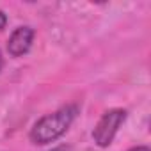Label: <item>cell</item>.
Wrapping results in <instances>:
<instances>
[{
	"label": "cell",
	"instance_id": "3957f363",
	"mask_svg": "<svg viewBox=\"0 0 151 151\" xmlns=\"http://www.w3.org/2000/svg\"><path fill=\"white\" fill-rule=\"evenodd\" d=\"M34 29L32 27H18L13 30V34L9 36V41H7V52L11 57H22L25 55L30 46H32V41H34Z\"/></svg>",
	"mask_w": 151,
	"mask_h": 151
},
{
	"label": "cell",
	"instance_id": "7a4b0ae2",
	"mask_svg": "<svg viewBox=\"0 0 151 151\" xmlns=\"http://www.w3.org/2000/svg\"><path fill=\"white\" fill-rule=\"evenodd\" d=\"M128 112L124 109H110L107 110L100 121L96 123L94 130H93V139L100 147H109L119 130V126L126 121Z\"/></svg>",
	"mask_w": 151,
	"mask_h": 151
},
{
	"label": "cell",
	"instance_id": "6da1fadb",
	"mask_svg": "<svg viewBox=\"0 0 151 151\" xmlns=\"http://www.w3.org/2000/svg\"><path fill=\"white\" fill-rule=\"evenodd\" d=\"M77 116H78V105H75V103L64 105L59 110H55L52 114H46L41 119H37L36 124L32 126L29 137L37 146L55 142L57 139H60L69 130V126L73 124Z\"/></svg>",
	"mask_w": 151,
	"mask_h": 151
},
{
	"label": "cell",
	"instance_id": "5b68a950",
	"mask_svg": "<svg viewBox=\"0 0 151 151\" xmlns=\"http://www.w3.org/2000/svg\"><path fill=\"white\" fill-rule=\"evenodd\" d=\"M128 151H151L147 146H137V147H132V149H128Z\"/></svg>",
	"mask_w": 151,
	"mask_h": 151
},
{
	"label": "cell",
	"instance_id": "8992f818",
	"mask_svg": "<svg viewBox=\"0 0 151 151\" xmlns=\"http://www.w3.org/2000/svg\"><path fill=\"white\" fill-rule=\"evenodd\" d=\"M52 151H71L68 146H59V147H55V149H52Z\"/></svg>",
	"mask_w": 151,
	"mask_h": 151
},
{
	"label": "cell",
	"instance_id": "277c9868",
	"mask_svg": "<svg viewBox=\"0 0 151 151\" xmlns=\"http://www.w3.org/2000/svg\"><path fill=\"white\" fill-rule=\"evenodd\" d=\"M6 25H7V16H6L4 11H0V30H4Z\"/></svg>",
	"mask_w": 151,
	"mask_h": 151
},
{
	"label": "cell",
	"instance_id": "52a82bcc",
	"mask_svg": "<svg viewBox=\"0 0 151 151\" xmlns=\"http://www.w3.org/2000/svg\"><path fill=\"white\" fill-rule=\"evenodd\" d=\"M2 66H4V57H2V52H0V71H2Z\"/></svg>",
	"mask_w": 151,
	"mask_h": 151
}]
</instances>
